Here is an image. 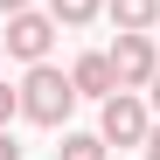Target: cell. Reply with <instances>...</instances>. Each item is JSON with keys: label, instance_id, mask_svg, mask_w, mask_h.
<instances>
[{"label": "cell", "instance_id": "6da1fadb", "mask_svg": "<svg viewBox=\"0 0 160 160\" xmlns=\"http://www.w3.org/2000/svg\"><path fill=\"white\" fill-rule=\"evenodd\" d=\"M77 77L70 70H56V63H28V77H21V118L28 125H63L70 112H77Z\"/></svg>", "mask_w": 160, "mask_h": 160}, {"label": "cell", "instance_id": "7a4b0ae2", "mask_svg": "<svg viewBox=\"0 0 160 160\" xmlns=\"http://www.w3.org/2000/svg\"><path fill=\"white\" fill-rule=\"evenodd\" d=\"M7 56L14 63H49V49H56V35H63V21L49 14V7H21V14H7Z\"/></svg>", "mask_w": 160, "mask_h": 160}, {"label": "cell", "instance_id": "3957f363", "mask_svg": "<svg viewBox=\"0 0 160 160\" xmlns=\"http://www.w3.org/2000/svg\"><path fill=\"white\" fill-rule=\"evenodd\" d=\"M98 132L112 146H146V132H153V104L139 91H112L104 98V112H98Z\"/></svg>", "mask_w": 160, "mask_h": 160}, {"label": "cell", "instance_id": "277c9868", "mask_svg": "<svg viewBox=\"0 0 160 160\" xmlns=\"http://www.w3.org/2000/svg\"><path fill=\"white\" fill-rule=\"evenodd\" d=\"M112 70H118V84H125V91H146L153 77H160V42L118 28V42H112Z\"/></svg>", "mask_w": 160, "mask_h": 160}, {"label": "cell", "instance_id": "5b68a950", "mask_svg": "<svg viewBox=\"0 0 160 160\" xmlns=\"http://www.w3.org/2000/svg\"><path fill=\"white\" fill-rule=\"evenodd\" d=\"M70 77H77V91H84V98H98V104L112 98V91H125V84H118V70H112V49L77 56V63H70Z\"/></svg>", "mask_w": 160, "mask_h": 160}, {"label": "cell", "instance_id": "8992f818", "mask_svg": "<svg viewBox=\"0 0 160 160\" xmlns=\"http://www.w3.org/2000/svg\"><path fill=\"white\" fill-rule=\"evenodd\" d=\"M104 14H112V28H125V35H153L160 28V0H104Z\"/></svg>", "mask_w": 160, "mask_h": 160}, {"label": "cell", "instance_id": "52a82bcc", "mask_svg": "<svg viewBox=\"0 0 160 160\" xmlns=\"http://www.w3.org/2000/svg\"><path fill=\"white\" fill-rule=\"evenodd\" d=\"M104 153H112L104 132H63V146H56V160H104Z\"/></svg>", "mask_w": 160, "mask_h": 160}, {"label": "cell", "instance_id": "ba28073f", "mask_svg": "<svg viewBox=\"0 0 160 160\" xmlns=\"http://www.w3.org/2000/svg\"><path fill=\"white\" fill-rule=\"evenodd\" d=\"M49 14H56L63 28H91V21L104 14V0H49Z\"/></svg>", "mask_w": 160, "mask_h": 160}, {"label": "cell", "instance_id": "9c48e42d", "mask_svg": "<svg viewBox=\"0 0 160 160\" xmlns=\"http://www.w3.org/2000/svg\"><path fill=\"white\" fill-rule=\"evenodd\" d=\"M7 118H21V84H14V91L0 84V125H7Z\"/></svg>", "mask_w": 160, "mask_h": 160}, {"label": "cell", "instance_id": "30bf717a", "mask_svg": "<svg viewBox=\"0 0 160 160\" xmlns=\"http://www.w3.org/2000/svg\"><path fill=\"white\" fill-rule=\"evenodd\" d=\"M0 160H21V146H14V132L0 125Z\"/></svg>", "mask_w": 160, "mask_h": 160}, {"label": "cell", "instance_id": "8fae6325", "mask_svg": "<svg viewBox=\"0 0 160 160\" xmlns=\"http://www.w3.org/2000/svg\"><path fill=\"white\" fill-rule=\"evenodd\" d=\"M146 160H160V118H153V132H146V146H139Z\"/></svg>", "mask_w": 160, "mask_h": 160}, {"label": "cell", "instance_id": "7c38bea8", "mask_svg": "<svg viewBox=\"0 0 160 160\" xmlns=\"http://www.w3.org/2000/svg\"><path fill=\"white\" fill-rule=\"evenodd\" d=\"M146 104H153V118H160V77H153V84H146Z\"/></svg>", "mask_w": 160, "mask_h": 160}, {"label": "cell", "instance_id": "4fadbf2b", "mask_svg": "<svg viewBox=\"0 0 160 160\" xmlns=\"http://www.w3.org/2000/svg\"><path fill=\"white\" fill-rule=\"evenodd\" d=\"M21 7H35V0H0V14H21Z\"/></svg>", "mask_w": 160, "mask_h": 160}, {"label": "cell", "instance_id": "5bb4252c", "mask_svg": "<svg viewBox=\"0 0 160 160\" xmlns=\"http://www.w3.org/2000/svg\"><path fill=\"white\" fill-rule=\"evenodd\" d=\"M0 56H7V35H0Z\"/></svg>", "mask_w": 160, "mask_h": 160}]
</instances>
